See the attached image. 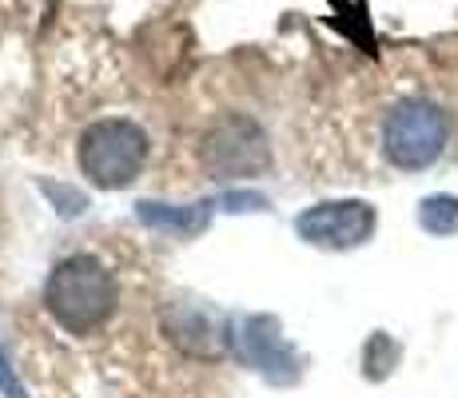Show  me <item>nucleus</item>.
<instances>
[{"mask_svg":"<svg viewBox=\"0 0 458 398\" xmlns=\"http://www.w3.org/2000/svg\"><path fill=\"white\" fill-rule=\"evenodd\" d=\"M120 303V287L112 267L92 251H72L48 271L44 283V311L60 331L88 339L96 334Z\"/></svg>","mask_w":458,"mask_h":398,"instance_id":"f257e3e1","label":"nucleus"},{"mask_svg":"<svg viewBox=\"0 0 458 398\" xmlns=\"http://www.w3.org/2000/svg\"><path fill=\"white\" fill-rule=\"evenodd\" d=\"M148 156H152V140L136 120L108 116L88 123L76 140V164H81L84 180L100 191H120L144 175Z\"/></svg>","mask_w":458,"mask_h":398,"instance_id":"f03ea898","label":"nucleus"},{"mask_svg":"<svg viewBox=\"0 0 458 398\" xmlns=\"http://www.w3.org/2000/svg\"><path fill=\"white\" fill-rule=\"evenodd\" d=\"M199 167L216 183L259 180L271 167L267 131L243 112H227V116L211 120L208 131L199 136Z\"/></svg>","mask_w":458,"mask_h":398,"instance_id":"7ed1b4c3","label":"nucleus"},{"mask_svg":"<svg viewBox=\"0 0 458 398\" xmlns=\"http://www.w3.org/2000/svg\"><path fill=\"white\" fill-rule=\"evenodd\" d=\"M451 123L446 112L430 100H403L383 120V156L399 172H422L446 152Z\"/></svg>","mask_w":458,"mask_h":398,"instance_id":"20e7f679","label":"nucleus"},{"mask_svg":"<svg viewBox=\"0 0 458 398\" xmlns=\"http://www.w3.org/2000/svg\"><path fill=\"white\" fill-rule=\"evenodd\" d=\"M160 331L180 355L196 362H216L232 347V326L204 299H172L160 311Z\"/></svg>","mask_w":458,"mask_h":398,"instance_id":"39448f33","label":"nucleus"},{"mask_svg":"<svg viewBox=\"0 0 458 398\" xmlns=\"http://www.w3.org/2000/svg\"><path fill=\"white\" fill-rule=\"evenodd\" d=\"M375 207L363 199H331L315 203V207L299 211L295 232L311 247H327V251H351V247L367 243L375 235Z\"/></svg>","mask_w":458,"mask_h":398,"instance_id":"423d86ee","label":"nucleus"},{"mask_svg":"<svg viewBox=\"0 0 458 398\" xmlns=\"http://www.w3.org/2000/svg\"><path fill=\"white\" fill-rule=\"evenodd\" d=\"M243 334H232V343H240V355L248 367H255L259 375H267L271 383H295L299 367L295 355L284 339H279V323L271 315H251L240 323Z\"/></svg>","mask_w":458,"mask_h":398,"instance_id":"0eeeda50","label":"nucleus"},{"mask_svg":"<svg viewBox=\"0 0 458 398\" xmlns=\"http://www.w3.org/2000/svg\"><path fill=\"white\" fill-rule=\"evenodd\" d=\"M208 207L211 203H191V207H175V203H140V224L152 232L167 235H199L208 227Z\"/></svg>","mask_w":458,"mask_h":398,"instance_id":"6e6552de","label":"nucleus"},{"mask_svg":"<svg viewBox=\"0 0 458 398\" xmlns=\"http://www.w3.org/2000/svg\"><path fill=\"white\" fill-rule=\"evenodd\" d=\"M419 224L430 235H454L458 232V199L454 196H430L419 207Z\"/></svg>","mask_w":458,"mask_h":398,"instance_id":"1a4fd4ad","label":"nucleus"},{"mask_svg":"<svg viewBox=\"0 0 458 398\" xmlns=\"http://www.w3.org/2000/svg\"><path fill=\"white\" fill-rule=\"evenodd\" d=\"M0 391H4L8 398H24L21 383H16V375H13V367H8V355H4V351H0Z\"/></svg>","mask_w":458,"mask_h":398,"instance_id":"9d476101","label":"nucleus"}]
</instances>
